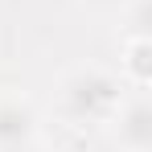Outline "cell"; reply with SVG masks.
<instances>
[{
	"label": "cell",
	"mask_w": 152,
	"mask_h": 152,
	"mask_svg": "<svg viewBox=\"0 0 152 152\" xmlns=\"http://www.w3.org/2000/svg\"><path fill=\"white\" fill-rule=\"evenodd\" d=\"M111 124H115L119 152H152V107L144 99V91H136L132 99L119 103Z\"/></svg>",
	"instance_id": "obj_2"
},
{
	"label": "cell",
	"mask_w": 152,
	"mask_h": 152,
	"mask_svg": "<svg viewBox=\"0 0 152 152\" xmlns=\"http://www.w3.org/2000/svg\"><path fill=\"white\" fill-rule=\"evenodd\" d=\"M119 82L132 91H148V82H152V37L148 33H127L119 41Z\"/></svg>",
	"instance_id": "obj_4"
},
{
	"label": "cell",
	"mask_w": 152,
	"mask_h": 152,
	"mask_svg": "<svg viewBox=\"0 0 152 152\" xmlns=\"http://www.w3.org/2000/svg\"><path fill=\"white\" fill-rule=\"evenodd\" d=\"M37 140V111L21 95H4L0 99V152L25 148Z\"/></svg>",
	"instance_id": "obj_3"
},
{
	"label": "cell",
	"mask_w": 152,
	"mask_h": 152,
	"mask_svg": "<svg viewBox=\"0 0 152 152\" xmlns=\"http://www.w3.org/2000/svg\"><path fill=\"white\" fill-rule=\"evenodd\" d=\"M124 91L127 86L119 82V74H111L103 66H78L58 86V115L74 127L111 124V115L124 103Z\"/></svg>",
	"instance_id": "obj_1"
},
{
	"label": "cell",
	"mask_w": 152,
	"mask_h": 152,
	"mask_svg": "<svg viewBox=\"0 0 152 152\" xmlns=\"http://www.w3.org/2000/svg\"><path fill=\"white\" fill-rule=\"evenodd\" d=\"M12 152H37V148H33V144H25V148H12Z\"/></svg>",
	"instance_id": "obj_5"
}]
</instances>
